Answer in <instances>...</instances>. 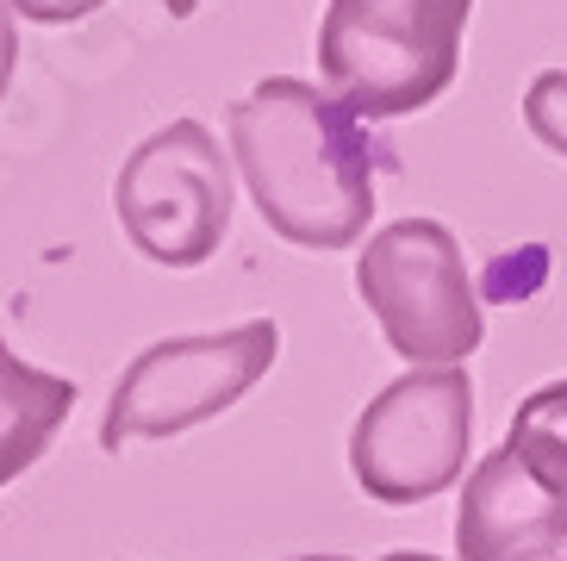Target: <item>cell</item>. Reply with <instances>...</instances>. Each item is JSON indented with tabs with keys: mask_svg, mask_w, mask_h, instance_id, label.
I'll return each mask as SVG.
<instances>
[{
	"mask_svg": "<svg viewBox=\"0 0 567 561\" xmlns=\"http://www.w3.org/2000/svg\"><path fill=\"white\" fill-rule=\"evenodd\" d=\"M275 363H281V325L275 318H244L231 330L163 337V344L137 349L125 375L113 380V399L101 412V449L118 456L132 443H163V437L213 425Z\"/></svg>",
	"mask_w": 567,
	"mask_h": 561,
	"instance_id": "277c9868",
	"label": "cell"
},
{
	"mask_svg": "<svg viewBox=\"0 0 567 561\" xmlns=\"http://www.w3.org/2000/svg\"><path fill=\"white\" fill-rule=\"evenodd\" d=\"M163 13L168 19H194V13H200V0H163Z\"/></svg>",
	"mask_w": 567,
	"mask_h": 561,
	"instance_id": "5bb4252c",
	"label": "cell"
},
{
	"mask_svg": "<svg viewBox=\"0 0 567 561\" xmlns=\"http://www.w3.org/2000/svg\"><path fill=\"white\" fill-rule=\"evenodd\" d=\"M474 449V380L467 363L412 368L386 380L350 425V475L374 506H424L467 475Z\"/></svg>",
	"mask_w": 567,
	"mask_h": 561,
	"instance_id": "5b68a950",
	"label": "cell"
},
{
	"mask_svg": "<svg viewBox=\"0 0 567 561\" xmlns=\"http://www.w3.org/2000/svg\"><path fill=\"white\" fill-rule=\"evenodd\" d=\"M505 443H512L536 475L549 480L555 493H567V380L536 387V394L517 406Z\"/></svg>",
	"mask_w": 567,
	"mask_h": 561,
	"instance_id": "9c48e42d",
	"label": "cell"
},
{
	"mask_svg": "<svg viewBox=\"0 0 567 561\" xmlns=\"http://www.w3.org/2000/svg\"><path fill=\"white\" fill-rule=\"evenodd\" d=\"M231 156L262 225L293 249H350L368 237L374 182L393 150L324 82L268 75L231 106Z\"/></svg>",
	"mask_w": 567,
	"mask_h": 561,
	"instance_id": "6da1fadb",
	"label": "cell"
},
{
	"mask_svg": "<svg viewBox=\"0 0 567 561\" xmlns=\"http://www.w3.org/2000/svg\"><path fill=\"white\" fill-rule=\"evenodd\" d=\"M455 561H567V493L512 443L486 449L455 499Z\"/></svg>",
	"mask_w": 567,
	"mask_h": 561,
	"instance_id": "52a82bcc",
	"label": "cell"
},
{
	"mask_svg": "<svg viewBox=\"0 0 567 561\" xmlns=\"http://www.w3.org/2000/svg\"><path fill=\"white\" fill-rule=\"evenodd\" d=\"M231 163L200 119H175L118 163L113 213L125 244L156 268H200L231 237Z\"/></svg>",
	"mask_w": 567,
	"mask_h": 561,
	"instance_id": "8992f818",
	"label": "cell"
},
{
	"mask_svg": "<svg viewBox=\"0 0 567 561\" xmlns=\"http://www.w3.org/2000/svg\"><path fill=\"white\" fill-rule=\"evenodd\" d=\"M287 561H355V555H337V549H324V555H287Z\"/></svg>",
	"mask_w": 567,
	"mask_h": 561,
	"instance_id": "2e32d148",
	"label": "cell"
},
{
	"mask_svg": "<svg viewBox=\"0 0 567 561\" xmlns=\"http://www.w3.org/2000/svg\"><path fill=\"white\" fill-rule=\"evenodd\" d=\"M524 125H530V137L549 150V156L567 163V69H543V75L524 88Z\"/></svg>",
	"mask_w": 567,
	"mask_h": 561,
	"instance_id": "30bf717a",
	"label": "cell"
},
{
	"mask_svg": "<svg viewBox=\"0 0 567 561\" xmlns=\"http://www.w3.org/2000/svg\"><path fill=\"white\" fill-rule=\"evenodd\" d=\"M19 19H32V26H75V19L101 13L106 0H7Z\"/></svg>",
	"mask_w": 567,
	"mask_h": 561,
	"instance_id": "7c38bea8",
	"label": "cell"
},
{
	"mask_svg": "<svg viewBox=\"0 0 567 561\" xmlns=\"http://www.w3.org/2000/svg\"><path fill=\"white\" fill-rule=\"evenodd\" d=\"M13 75H19V13L0 0V100H7Z\"/></svg>",
	"mask_w": 567,
	"mask_h": 561,
	"instance_id": "4fadbf2b",
	"label": "cell"
},
{
	"mask_svg": "<svg viewBox=\"0 0 567 561\" xmlns=\"http://www.w3.org/2000/svg\"><path fill=\"white\" fill-rule=\"evenodd\" d=\"M543 280H549V249H543V244H524L517 256H499V263L486 268L481 299H505V306H517V299H530Z\"/></svg>",
	"mask_w": 567,
	"mask_h": 561,
	"instance_id": "8fae6325",
	"label": "cell"
},
{
	"mask_svg": "<svg viewBox=\"0 0 567 561\" xmlns=\"http://www.w3.org/2000/svg\"><path fill=\"white\" fill-rule=\"evenodd\" d=\"M381 561H443V555H431V549H393V555H381Z\"/></svg>",
	"mask_w": 567,
	"mask_h": 561,
	"instance_id": "9a60e30c",
	"label": "cell"
},
{
	"mask_svg": "<svg viewBox=\"0 0 567 561\" xmlns=\"http://www.w3.org/2000/svg\"><path fill=\"white\" fill-rule=\"evenodd\" d=\"M75 399L82 394H75L69 375H51V368L25 363L0 337V487H13L19 475H32L44 462V449L69 425Z\"/></svg>",
	"mask_w": 567,
	"mask_h": 561,
	"instance_id": "ba28073f",
	"label": "cell"
},
{
	"mask_svg": "<svg viewBox=\"0 0 567 561\" xmlns=\"http://www.w3.org/2000/svg\"><path fill=\"white\" fill-rule=\"evenodd\" d=\"M474 0H324L318 82L368 125L412 119L450 94Z\"/></svg>",
	"mask_w": 567,
	"mask_h": 561,
	"instance_id": "7a4b0ae2",
	"label": "cell"
},
{
	"mask_svg": "<svg viewBox=\"0 0 567 561\" xmlns=\"http://www.w3.org/2000/svg\"><path fill=\"white\" fill-rule=\"evenodd\" d=\"M355 294L374 313L386 349L412 368H455L486 337L481 280L450 225L436 218H393L355 256Z\"/></svg>",
	"mask_w": 567,
	"mask_h": 561,
	"instance_id": "3957f363",
	"label": "cell"
}]
</instances>
